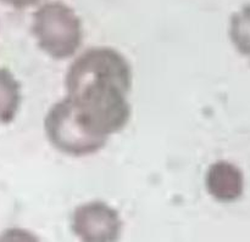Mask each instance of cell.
I'll list each match as a JSON object with an SVG mask.
<instances>
[{
    "mask_svg": "<svg viewBox=\"0 0 250 242\" xmlns=\"http://www.w3.org/2000/svg\"><path fill=\"white\" fill-rule=\"evenodd\" d=\"M49 143L60 152L75 157L93 155L106 145V139L88 133L72 111L67 97L51 106L44 121Z\"/></svg>",
    "mask_w": 250,
    "mask_h": 242,
    "instance_id": "obj_3",
    "label": "cell"
},
{
    "mask_svg": "<svg viewBox=\"0 0 250 242\" xmlns=\"http://www.w3.org/2000/svg\"><path fill=\"white\" fill-rule=\"evenodd\" d=\"M41 1H43V0H0V2H2V4L19 10L34 6V5L39 4Z\"/></svg>",
    "mask_w": 250,
    "mask_h": 242,
    "instance_id": "obj_8",
    "label": "cell"
},
{
    "mask_svg": "<svg viewBox=\"0 0 250 242\" xmlns=\"http://www.w3.org/2000/svg\"><path fill=\"white\" fill-rule=\"evenodd\" d=\"M131 87V65L121 53L107 46L85 50L66 74V97L75 117L88 133L106 140L131 118L127 101Z\"/></svg>",
    "mask_w": 250,
    "mask_h": 242,
    "instance_id": "obj_1",
    "label": "cell"
},
{
    "mask_svg": "<svg viewBox=\"0 0 250 242\" xmlns=\"http://www.w3.org/2000/svg\"><path fill=\"white\" fill-rule=\"evenodd\" d=\"M229 38L239 54L250 57V4L231 16Z\"/></svg>",
    "mask_w": 250,
    "mask_h": 242,
    "instance_id": "obj_7",
    "label": "cell"
},
{
    "mask_svg": "<svg viewBox=\"0 0 250 242\" xmlns=\"http://www.w3.org/2000/svg\"><path fill=\"white\" fill-rule=\"evenodd\" d=\"M72 231L85 242L119 240L122 222L119 212L102 201L81 205L72 214Z\"/></svg>",
    "mask_w": 250,
    "mask_h": 242,
    "instance_id": "obj_4",
    "label": "cell"
},
{
    "mask_svg": "<svg viewBox=\"0 0 250 242\" xmlns=\"http://www.w3.org/2000/svg\"><path fill=\"white\" fill-rule=\"evenodd\" d=\"M21 99V84L9 70L0 68V126L14 121Z\"/></svg>",
    "mask_w": 250,
    "mask_h": 242,
    "instance_id": "obj_6",
    "label": "cell"
},
{
    "mask_svg": "<svg viewBox=\"0 0 250 242\" xmlns=\"http://www.w3.org/2000/svg\"><path fill=\"white\" fill-rule=\"evenodd\" d=\"M32 33L38 46L55 60L75 55L83 38L82 22L68 5L45 2L33 15Z\"/></svg>",
    "mask_w": 250,
    "mask_h": 242,
    "instance_id": "obj_2",
    "label": "cell"
},
{
    "mask_svg": "<svg viewBox=\"0 0 250 242\" xmlns=\"http://www.w3.org/2000/svg\"><path fill=\"white\" fill-rule=\"evenodd\" d=\"M205 186L210 196L221 204H231L244 192V174L229 161L212 163L205 175Z\"/></svg>",
    "mask_w": 250,
    "mask_h": 242,
    "instance_id": "obj_5",
    "label": "cell"
}]
</instances>
